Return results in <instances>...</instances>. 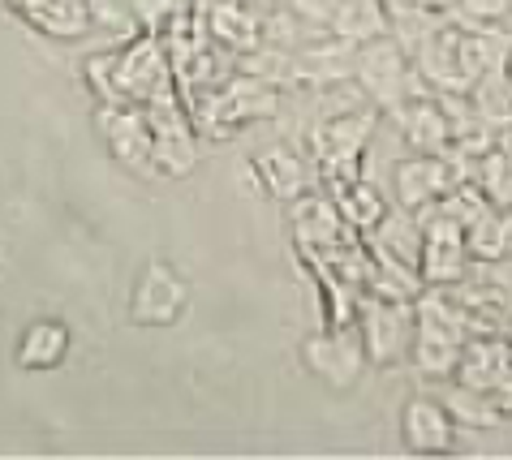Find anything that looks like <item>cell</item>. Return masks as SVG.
I'll return each instance as SVG.
<instances>
[{"mask_svg":"<svg viewBox=\"0 0 512 460\" xmlns=\"http://www.w3.org/2000/svg\"><path fill=\"white\" fill-rule=\"evenodd\" d=\"M469 104L491 129L512 125V69H500V74H487L469 86Z\"/></svg>","mask_w":512,"mask_h":460,"instance_id":"23","label":"cell"},{"mask_svg":"<svg viewBox=\"0 0 512 460\" xmlns=\"http://www.w3.org/2000/svg\"><path fill=\"white\" fill-rule=\"evenodd\" d=\"M9 5L18 9V13H26V18H31V13H35L39 5H48V0H9Z\"/></svg>","mask_w":512,"mask_h":460,"instance_id":"32","label":"cell"},{"mask_svg":"<svg viewBox=\"0 0 512 460\" xmlns=\"http://www.w3.org/2000/svg\"><path fill=\"white\" fill-rule=\"evenodd\" d=\"M297 18H306V22H315L319 31H327V22H332V13H336V5L340 0H284Z\"/></svg>","mask_w":512,"mask_h":460,"instance_id":"29","label":"cell"},{"mask_svg":"<svg viewBox=\"0 0 512 460\" xmlns=\"http://www.w3.org/2000/svg\"><path fill=\"white\" fill-rule=\"evenodd\" d=\"M99 134H104L108 151L117 155L125 168L151 164L155 129H151L147 108L142 104H104V112H99Z\"/></svg>","mask_w":512,"mask_h":460,"instance_id":"10","label":"cell"},{"mask_svg":"<svg viewBox=\"0 0 512 460\" xmlns=\"http://www.w3.org/2000/svg\"><path fill=\"white\" fill-rule=\"evenodd\" d=\"M504 336H508V344H512V323H508V327H504Z\"/></svg>","mask_w":512,"mask_h":460,"instance_id":"33","label":"cell"},{"mask_svg":"<svg viewBox=\"0 0 512 460\" xmlns=\"http://www.w3.org/2000/svg\"><path fill=\"white\" fill-rule=\"evenodd\" d=\"M69 353V327L56 319H39L18 336V366L26 370H52L61 366Z\"/></svg>","mask_w":512,"mask_h":460,"instance_id":"20","label":"cell"},{"mask_svg":"<svg viewBox=\"0 0 512 460\" xmlns=\"http://www.w3.org/2000/svg\"><path fill=\"white\" fill-rule=\"evenodd\" d=\"M173 61L151 35H142L134 48L112 52V104H142L173 95Z\"/></svg>","mask_w":512,"mask_h":460,"instance_id":"2","label":"cell"},{"mask_svg":"<svg viewBox=\"0 0 512 460\" xmlns=\"http://www.w3.org/2000/svg\"><path fill=\"white\" fill-rule=\"evenodd\" d=\"M461 349L465 344L414 332V349H409V357H414V366L422 370L426 379H448V375H457V366H461Z\"/></svg>","mask_w":512,"mask_h":460,"instance_id":"24","label":"cell"},{"mask_svg":"<svg viewBox=\"0 0 512 460\" xmlns=\"http://www.w3.org/2000/svg\"><path fill=\"white\" fill-rule=\"evenodd\" d=\"M409 5H418L426 13H448V9H457V0H409Z\"/></svg>","mask_w":512,"mask_h":460,"instance_id":"30","label":"cell"},{"mask_svg":"<svg viewBox=\"0 0 512 460\" xmlns=\"http://www.w3.org/2000/svg\"><path fill=\"white\" fill-rule=\"evenodd\" d=\"M254 172L263 181V194L276 198V203H297L310 185V172L306 160L289 147H272V151H259L254 155Z\"/></svg>","mask_w":512,"mask_h":460,"instance_id":"17","label":"cell"},{"mask_svg":"<svg viewBox=\"0 0 512 460\" xmlns=\"http://www.w3.org/2000/svg\"><path fill=\"white\" fill-rule=\"evenodd\" d=\"M465 250H469V263H500L508 254V228H504L500 207L478 211L474 220L465 224Z\"/></svg>","mask_w":512,"mask_h":460,"instance_id":"21","label":"cell"},{"mask_svg":"<svg viewBox=\"0 0 512 460\" xmlns=\"http://www.w3.org/2000/svg\"><path fill=\"white\" fill-rule=\"evenodd\" d=\"M332 203L340 207V215H345V224L353 228V233H371V228L388 215V207H383V198L371 190L366 181H358V185H349L345 194H336Z\"/></svg>","mask_w":512,"mask_h":460,"instance_id":"25","label":"cell"},{"mask_svg":"<svg viewBox=\"0 0 512 460\" xmlns=\"http://www.w3.org/2000/svg\"><path fill=\"white\" fill-rule=\"evenodd\" d=\"M495 147H500V151L508 155V164H512V125H504V129H495Z\"/></svg>","mask_w":512,"mask_h":460,"instance_id":"31","label":"cell"},{"mask_svg":"<svg viewBox=\"0 0 512 460\" xmlns=\"http://www.w3.org/2000/svg\"><path fill=\"white\" fill-rule=\"evenodd\" d=\"M414 74L422 78L426 91H439V95H469V78L461 69V31L457 26H435L414 52Z\"/></svg>","mask_w":512,"mask_h":460,"instance_id":"5","label":"cell"},{"mask_svg":"<svg viewBox=\"0 0 512 460\" xmlns=\"http://www.w3.org/2000/svg\"><path fill=\"white\" fill-rule=\"evenodd\" d=\"M512 379V344L504 332H478L465 340L461 349V366H457V383L469 392H500Z\"/></svg>","mask_w":512,"mask_h":460,"instance_id":"8","label":"cell"},{"mask_svg":"<svg viewBox=\"0 0 512 460\" xmlns=\"http://www.w3.org/2000/svg\"><path fill=\"white\" fill-rule=\"evenodd\" d=\"M461 69L469 86L487 74L512 69V35H504L500 26H469V31H461Z\"/></svg>","mask_w":512,"mask_h":460,"instance_id":"16","label":"cell"},{"mask_svg":"<svg viewBox=\"0 0 512 460\" xmlns=\"http://www.w3.org/2000/svg\"><path fill=\"white\" fill-rule=\"evenodd\" d=\"M181 310H186V284H181V276L164 263H151L142 271V280L134 284L130 319L138 327H168V323H177Z\"/></svg>","mask_w":512,"mask_h":460,"instance_id":"9","label":"cell"},{"mask_svg":"<svg viewBox=\"0 0 512 460\" xmlns=\"http://www.w3.org/2000/svg\"><path fill=\"white\" fill-rule=\"evenodd\" d=\"M207 35L233 56L254 52L263 43V13L241 0H207Z\"/></svg>","mask_w":512,"mask_h":460,"instance_id":"13","label":"cell"},{"mask_svg":"<svg viewBox=\"0 0 512 460\" xmlns=\"http://www.w3.org/2000/svg\"><path fill=\"white\" fill-rule=\"evenodd\" d=\"M358 332L366 344V362L388 366L401 353H409V332H414V306L388 297H362L358 306Z\"/></svg>","mask_w":512,"mask_h":460,"instance_id":"3","label":"cell"},{"mask_svg":"<svg viewBox=\"0 0 512 460\" xmlns=\"http://www.w3.org/2000/svg\"><path fill=\"white\" fill-rule=\"evenodd\" d=\"M302 362L327 387H353L366 366V344L358 327H327L302 344Z\"/></svg>","mask_w":512,"mask_h":460,"instance_id":"4","label":"cell"},{"mask_svg":"<svg viewBox=\"0 0 512 460\" xmlns=\"http://www.w3.org/2000/svg\"><path fill=\"white\" fill-rule=\"evenodd\" d=\"M95 22L91 13V0H48L31 13V26H39L44 35L52 39H74V35H87Z\"/></svg>","mask_w":512,"mask_h":460,"instance_id":"22","label":"cell"},{"mask_svg":"<svg viewBox=\"0 0 512 460\" xmlns=\"http://www.w3.org/2000/svg\"><path fill=\"white\" fill-rule=\"evenodd\" d=\"M362 241L379 254L401 258V263H409V267H418V258H422V224H418V215L405 211V207L388 211L371 233H362Z\"/></svg>","mask_w":512,"mask_h":460,"instance_id":"18","label":"cell"},{"mask_svg":"<svg viewBox=\"0 0 512 460\" xmlns=\"http://www.w3.org/2000/svg\"><path fill=\"white\" fill-rule=\"evenodd\" d=\"M401 435H405V448L409 452H422V456H435V452H452V430H457V422H452L448 405H439V400H409L405 405V418H401Z\"/></svg>","mask_w":512,"mask_h":460,"instance_id":"14","label":"cell"},{"mask_svg":"<svg viewBox=\"0 0 512 460\" xmlns=\"http://www.w3.org/2000/svg\"><path fill=\"white\" fill-rule=\"evenodd\" d=\"M379 125V108H353L336 112L323 125L310 129V155L315 164H340V160H362L366 142H371Z\"/></svg>","mask_w":512,"mask_h":460,"instance_id":"7","label":"cell"},{"mask_svg":"<svg viewBox=\"0 0 512 460\" xmlns=\"http://www.w3.org/2000/svg\"><path fill=\"white\" fill-rule=\"evenodd\" d=\"M414 61L409 52L396 43L392 35L371 39V43H358V65H353V82L358 91L371 99L379 112L388 117H401L405 104L414 99Z\"/></svg>","mask_w":512,"mask_h":460,"instance_id":"1","label":"cell"},{"mask_svg":"<svg viewBox=\"0 0 512 460\" xmlns=\"http://www.w3.org/2000/svg\"><path fill=\"white\" fill-rule=\"evenodd\" d=\"M353 65H358V43L349 39H315L293 48V82L297 86H340L345 78H353Z\"/></svg>","mask_w":512,"mask_h":460,"instance_id":"12","label":"cell"},{"mask_svg":"<svg viewBox=\"0 0 512 460\" xmlns=\"http://www.w3.org/2000/svg\"><path fill=\"white\" fill-rule=\"evenodd\" d=\"M474 181H478V190H482V198H487L491 207H500V211L512 207V164H508V155L500 147H491L478 160V177Z\"/></svg>","mask_w":512,"mask_h":460,"instance_id":"26","label":"cell"},{"mask_svg":"<svg viewBox=\"0 0 512 460\" xmlns=\"http://www.w3.org/2000/svg\"><path fill=\"white\" fill-rule=\"evenodd\" d=\"M512 9V0H457V18L469 26H495Z\"/></svg>","mask_w":512,"mask_h":460,"instance_id":"28","label":"cell"},{"mask_svg":"<svg viewBox=\"0 0 512 460\" xmlns=\"http://www.w3.org/2000/svg\"><path fill=\"white\" fill-rule=\"evenodd\" d=\"M345 237H353V228L345 224V215H340V207L332 203V198L302 194L293 203V241H297V250L302 254L323 258L327 250H336Z\"/></svg>","mask_w":512,"mask_h":460,"instance_id":"11","label":"cell"},{"mask_svg":"<svg viewBox=\"0 0 512 460\" xmlns=\"http://www.w3.org/2000/svg\"><path fill=\"white\" fill-rule=\"evenodd\" d=\"M327 35L349 39V43L383 39V35H392L388 9H383V0H340L332 22H327Z\"/></svg>","mask_w":512,"mask_h":460,"instance_id":"19","label":"cell"},{"mask_svg":"<svg viewBox=\"0 0 512 460\" xmlns=\"http://www.w3.org/2000/svg\"><path fill=\"white\" fill-rule=\"evenodd\" d=\"M448 413H452V422H465V426H500L504 422V413L495 409L491 396L469 392L461 383H457V392L448 396Z\"/></svg>","mask_w":512,"mask_h":460,"instance_id":"27","label":"cell"},{"mask_svg":"<svg viewBox=\"0 0 512 460\" xmlns=\"http://www.w3.org/2000/svg\"><path fill=\"white\" fill-rule=\"evenodd\" d=\"M396 121H401L405 142H409V147H418L422 155H439L452 142V121H448L444 104L435 99V91L414 95Z\"/></svg>","mask_w":512,"mask_h":460,"instance_id":"15","label":"cell"},{"mask_svg":"<svg viewBox=\"0 0 512 460\" xmlns=\"http://www.w3.org/2000/svg\"><path fill=\"white\" fill-rule=\"evenodd\" d=\"M465 172L448 151L439 155H414V160L396 164V203L405 211H422L426 203L444 198L452 185H461Z\"/></svg>","mask_w":512,"mask_h":460,"instance_id":"6","label":"cell"}]
</instances>
